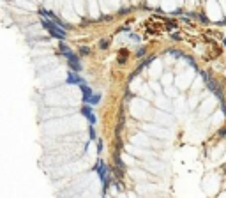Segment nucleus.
Instances as JSON below:
<instances>
[{
	"label": "nucleus",
	"mask_w": 226,
	"mask_h": 198,
	"mask_svg": "<svg viewBox=\"0 0 226 198\" xmlns=\"http://www.w3.org/2000/svg\"><path fill=\"white\" fill-rule=\"evenodd\" d=\"M67 83H71V85H80V83H83V80L76 74V71H72V73H69V76H67Z\"/></svg>",
	"instance_id": "nucleus-6"
},
{
	"label": "nucleus",
	"mask_w": 226,
	"mask_h": 198,
	"mask_svg": "<svg viewBox=\"0 0 226 198\" xmlns=\"http://www.w3.org/2000/svg\"><path fill=\"white\" fill-rule=\"evenodd\" d=\"M219 136H221V138L226 136V127H221V129H219Z\"/></svg>",
	"instance_id": "nucleus-11"
},
{
	"label": "nucleus",
	"mask_w": 226,
	"mask_h": 198,
	"mask_svg": "<svg viewBox=\"0 0 226 198\" xmlns=\"http://www.w3.org/2000/svg\"><path fill=\"white\" fill-rule=\"evenodd\" d=\"M207 87H209V90H212L217 97H219V101L221 103H225V96H223V89L219 87V83L214 80V78H209L207 80Z\"/></svg>",
	"instance_id": "nucleus-2"
},
{
	"label": "nucleus",
	"mask_w": 226,
	"mask_h": 198,
	"mask_svg": "<svg viewBox=\"0 0 226 198\" xmlns=\"http://www.w3.org/2000/svg\"><path fill=\"white\" fill-rule=\"evenodd\" d=\"M108 172H110V168L104 163H97V174H99V177L103 179L104 184H108Z\"/></svg>",
	"instance_id": "nucleus-5"
},
{
	"label": "nucleus",
	"mask_w": 226,
	"mask_h": 198,
	"mask_svg": "<svg viewBox=\"0 0 226 198\" xmlns=\"http://www.w3.org/2000/svg\"><path fill=\"white\" fill-rule=\"evenodd\" d=\"M60 53H64L65 57H71V55H72V51H71L65 44H60Z\"/></svg>",
	"instance_id": "nucleus-8"
},
{
	"label": "nucleus",
	"mask_w": 226,
	"mask_h": 198,
	"mask_svg": "<svg viewBox=\"0 0 226 198\" xmlns=\"http://www.w3.org/2000/svg\"><path fill=\"white\" fill-rule=\"evenodd\" d=\"M101 48H108V39H103L101 41Z\"/></svg>",
	"instance_id": "nucleus-13"
},
{
	"label": "nucleus",
	"mask_w": 226,
	"mask_h": 198,
	"mask_svg": "<svg viewBox=\"0 0 226 198\" xmlns=\"http://www.w3.org/2000/svg\"><path fill=\"white\" fill-rule=\"evenodd\" d=\"M145 55H147V51H145L143 48H141V50H138V57H140V58H141V57H145Z\"/></svg>",
	"instance_id": "nucleus-12"
},
{
	"label": "nucleus",
	"mask_w": 226,
	"mask_h": 198,
	"mask_svg": "<svg viewBox=\"0 0 226 198\" xmlns=\"http://www.w3.org/2000/svg\"><path fill=\"white\" fill-rule=\"evenodd\" d=\"M200 19H202V21H203V23H207V21H209V19H207V18H205V14H200Z\"/></svg>",
	"instance_id": "nucleus-15"
},
{
	"label": "nucleus",
	"mask_w": 226,
	"mask_h": 198,
	"mask_svg": "<svg viewBox=\"0 0 226 198\" xmlns=\"http://www.w3.org/2000/svg\"><path fill=\"white\" fill-rule=\"evenodd\" d=\"M81 112H83V115L90 120V124H95V115L92 113V110H90L88 106H83V110H81Z\"/></svg>",
	"instance_id": "nucleus-7"
},
{
	"label": "nucleus",
	"mask_w": 226,
	"mask_h": 198,
	"mask_svg": "<svg viewBox=\"0 0 226 198\" xmlns=\"http://www.w3.org/2000/svg\"><path fill=\"white\" fill-rule=\"evenodd\" d=\"M80 89H81V92H83V101L85 103H90V99H92V96H94V92H92V89L83 81V83H80Z\"/></svg>",
	"instance_id": "nucleus-4"
},
{
	"label": "nucleus",
	"mask_w": 226,
	"mask_h": 198,
	"mask_svg": "<svg viewBox=\"0 0 226 198\" xmlns=\"http://www.w3.org/2000/svg\"><path fill=\"white\" fill-rule=\"evenodd\" d=\"M41 23H42V27L53 35V37H57V39H64L67 34L62 30L64 27H60L58 23H55V21H51V19H41Z\"/></svg>",
	"instance_id": "nucleus-1"
},
{
	"label": "nucleus",
	"mask_w": 226,
	"mask_h": 198,
	"mask_svg": "<svg viewBox=\"0 0 226 198\" xmlns=\"http://www.w3.org/2000/svg\"><path fill=\"white\" fill-rule=\"evenodd\" d=\"M67 62H69V67H71V71H76V73H80L81 71V64H80V58L72 53L71 57H67Z\"/></svg>",
	"instance_id": "nucleus-3"
},
{
	"label": "nucleus",
	"mask_w": 226,
	"mask_h": 198,
	"mask_svg": "<svg viewBox=\"0 0 226 198\" xmlns=\"http://www.w3.org/2000/svg\"><path fill=\"white\" fill-rule=\"evenodd\" d=\"M90 138H95V129L94 127H90Z\"/></svg>",
	"instance_id": "nucleus-14"
},
{
	"label": "nucleus",
	"mask_w": 226,
	"mask_h": 198,
	"mask_svg": "<svg viewBox=\"0 0 226 198\" xmlns=\"http://www.w3.org/2000/svg\"><path fill=\"white\" fill-rule=\"evenodd\" d=\"M80 53H81V55H88V53H90V48H87V46H81V48H80Z\"/></svg>",
	"instance_id": "nucleus-10"
},
{
	"label": "nucleus",
	"mask_w": 226,
	"mask_h": 198,
	"mask_svg": "<svg viewBox=\"0 0 226 198\" xmlns=\"http://www.w3.org/2000/svg\"><path fill=\"white\" fill-rule=\"evenodd\" d=\"M99 101H101V96H99V94H94L88 104H94V106H95V104H99Z\"/></svg>",
	"instance_id": "nucleus-9"
}]
</instances>
